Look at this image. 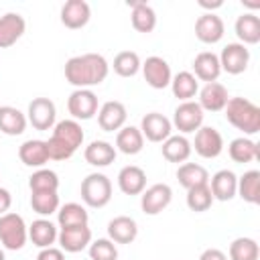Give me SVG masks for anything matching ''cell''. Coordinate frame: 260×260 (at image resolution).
<instances>
[{"instance_id": "cell-1", "label": "cell", "mask_w": 260, "mask_h": 260, "mask_svg": "<svg viewBox=\"0 0 260 260\" xmlns=\"http://www.w3.org/2000/svg\"><path fill=\"white\" fill-rule=\"evenodd\" d=\"M110 73V65L104 55L83 53L67 59L65 63V79L75 89H89L91 85H100Z\"/></svg>"}, {"instance_id": "cell-2", "label": "cell", "mask_w": 260, "mask_h": 260, "mask_svg": "<svg viewBox=\"0 0 260 260\" xmlns=\"http://www.w3.org/2000/svg\"><path fill=\"white\" fill-rule=\"evenodd\" d=\"M223 112L225 120L244 134L252 136L260 130V108L248 98H230Z\"/></svg>"}, {"instance_id": "cell-3", "label": "cell", "mask_w": 260, "mask_h": 260, "mask_svg": "<svg viewBox=\"0 0 260 260\" xmlns=\"http://www.w3.org/2000/svg\"><path fill=\"white\" fill-rule=\"evenodd\" d=\"M79 193L87 207H106L112 199V181L104 173H89L81 181Z\"/></svg>"}, {"instance_id": "cell-4", "label": "cell", "mask_w": 260, "mask_h": 260, "mask_svg": "<svg viewBox=\"0 0 260 260\" xmlns=\"http://www.w3.org/2000/svg\"><path fill=\"white\" fill-rule=\"evenodd\" d=\"M28 240V225L24 223L22 215L18 213H4L0 215V244L6 250H20Z\"/></svg>"}, {"instance_id": "cell-5", "label": "cell", "mask_w": 260, "mask_h": 260, "mask_svg": "<svg viewBox=\"0 0 260 260\" xmlns=\"http://www.w3.org/2000/svg\"><path fill=\"white\" fill-rule=\"evenodd\" d=\"M203 110L197 102H181L173 112V126L185 136L191 132H197L203 126Z\"/></svg>"}, {"instance_id": "cell-6", "label": "cell", "mask_w": 260, "mask_h": 260, "mask_svg": "<svg viewBox=\"0 0 260 260\" xmlns=\"http://www.w3.org/2000/svg\"><path fill=\"white\" fill-rule=\"evenodd\" d=\"M57 118V108L53 104V100L49 98H35L30 104H28V110H26V122L35 128V130H53V126L57 124L55 122Z\"/></svg>"}, {"instance_id": "cell-7", "label": "cell", "mask_w": 260, "mask_h": 260, "mask_svg": "<svg viewBox=\"0 0 260 260\" xmlns=\"http://www.w3.org/2000/svg\"><path fill=\"white\" fill-rule=\"evenodd\" d=\"M173 201V189L167 183L150 185L140 193V209L146 215H158L162 209H167Z\"/></svg>"}, {"instance_id": "cell-8", "label": "cell", "mask_w": 260, "mask_h": 260, "mask_svg": "<svg viewBox=\"0 0 260 260\" xmlns=\"http://www.w3.org/2000/svg\"><path fill=\"white\" fill-rule=\"evenodd\" d=\"M217 57H219L221 71H225L230 75L244 73L248 69V63H250V51L242 43H228Z\"/></svg>"}, {"instance_id": "cell-9", "label": "cell", "mask_w": 260, "mask_h": 260, "mask_svg": "<svg viewBox=\"0 0 260 260\" xmlns=\"http://www.w3.org/2000/svg\"><path fill=\"white\" fill-rule=\"evenodd\" d=\"M142 69V75H144V81L152 87V89H165L171 85V79H173V73H171V65L158 57V55H152V57H146V61L140 65Z\"/></svg>"}, {"instance_id": "cell-10", "label": "cell", "mask_w": 260, "mask_h": 260, "mask_svg": "<svg viewBox=\"0 0 260 260\" xmlns=\"http://www.w3.org/2000/svg\"><path fill=\"white\" fill-rule=\"evenodd\" d=\"M67 110L73 120H91L98 114V95L91 89H75L67 98Z\"/></svg>"}, {"instance_id": "cell-11", "label": "cell", "mask_w": 260, "mask_h": 260, "mask_svg": "<svg viewBox=\"0 0 260 260\" xmlns=\"http://www.w3.org/2000/svg\"><path fill=\"white\" fill-rule=\"evenodd\" d=\"M191 148H195V152L201 158H215L223 150V138H221V134H219L217 128H213V126H201L195 132V140H193Z\"/></svg>"}, {"instance_id": "cell-12", "label": "cell", "mask_w": 260, "mask_h": 260, "mask_svg": "<svg viewBox=\"0 0 260 260\" xmlns=\"http://www.w3.org/2000/svg\"><path fill=\"white\" fill-rule=\"evenodd\" d=\"M140 132L150 142H165L173 134L171 120L160 112H148L140 120Z\"/></svg>"}, {"instance_id": "cell-13", "label": "cell", "mask_w": 260, "mask_h": 260, "mask_svg": "<svg viewBox=\"0 0 260 260\" xmlns=\"http://www.w3.org/2000/svg\"><path fill=\"white\" fill-rule=\"evenodd\" d=\"M57 242L61 246L63 252L69 254H77L81 250H85L91 244V230L89 225H71V228H61Z\"/></svg>"}, {"instance_id": "cell-14", "label": "cell", "mask_w": 260, "mask_h": 260, "mask_svg": "<svg viewBox=\"0 0 260 260\" xmlns=\"http://www.w3.org/2000/svg\"><path fill=\"white\" fill-rule=\"evenodd\" d=\"M126 118H128L126 106L122 102H116V100L102 104L98 110V124L104 132H118L120 128H124Z\"/></svg>"}, {"instance_id": "cell-15", "label": "cell", "mask_w": 260, "mask_h": 260, "mask_svg": "<svg viewBox=\"0 0 260 260\" xmlns=\"http://www.w3.org/2000/svg\"><path fill=\"white\" fill-rule=\"evenodd\" d=\"M223 30H225L223 20L215 12H205L195 20V37L205 45L219 43L223 37Z\"/></svg>"}, {"instance_id": "cell-16", "label": "cell", "mask_w": 260, "mask_h": 260, "mask_svg": "<svg viewBox=\"0 0 260 260\" xmlns=\"http://www.w3.org/2000/svg\"><path fill=\"white\" fill-rule=\"evenodd\" d=\"M91 18V8L85 0H67L61 6V22L63 26L77 30L83 28Z\"/></svg>"}, {"instance_id": "cell-17", "label": "cell", "mask_w": 260, "mask_h": 260, "mask_svg": "<svg viewBox=\"0 0 260 260\" xmlns=\"http://www.w3.org/2000/svg\"><path fill=\"white\" fill-rule=\"evenodd\" d=\"M209 191L213 195V201H232L236 197L238 191V177L234 171L230 169H221L217 171L211 179H209Z\"/></svg>"}, {"instance_id": "cell-18", "label": "cell", "mask_w": 260, "mask_h": 260, "mask_svg": "<svg viewBox=\"0 0 260 260\" xmlns=\"http://www.w3.org/2000/svg\"><path fill=\"white\" fill-rule=\"evenodd\" d=\"M26 30V22L18 12H6L0 16V49L12 47Z\"/></svg>"}, {"instance_id": "cell-19", "label": "cell", "mask_w": 260, "mask_h": 260, "mask_svg": "<svg viewBox=\"0 0 260 260\" xmlns=\"http://www.w3.org/2000/svg\"><path fill=\"white\" fill-rule=\"evenodd\" d=\"M199 106L203 112H221L230 100L228 95V89L219 83V81H211V83H205L199 91Z\"/></svg>"}, {"instance_id": "cell-20", "label": "cell", "mask_w": 260, "mask_h": 260, "mask_svg": "<svg viewBox=\"0 0 260 260\" xmlns=\"http://www.w3.org/2000/svg\"><path fill=\"white\" fill-rule=\"evenodd\" d=\"M18 158L22 165L30 169H43L45 162H49V152H47V142L39 138L24 140L18 146Z\"/></svg>"}, {"instance_id": "cell-21", "label": "cell", "mask_w": 260, "mask_h": 260, "mask_svg": "<svg viewBox=\"0 0 260 260\" xmlns=\"http://www.w3.org/2000/svg\"><path fill=\"white\" fill-rule=\"evenodd\" d=\"M138 236V223L130 215H116L108 221V238L114 244H132Z\"/></svg>"}, {"instance_id": "cell-22", "label": "cell", "mask_w": 260, "mask_h": 260, "mask_svg": "<svg viewBox=\"0 0 260 260\" xmlns=\"http://www.w3.org/2000/svg\"><path fill=\"white\" fill-rule=\"evenodd\" d=\"M219 73H221V67H219V57L215 53L201 51L193 59V75L197 81H205V83L217 81Z\"/></svg>"}, {"instance_id": "cell-23", "label": "cell", "mask_w": 260, "mask_h": 260, "mask_svg": "<svg viewBox=\"0 0 260 260\" xmlns=\"http://www.w3.org/2000/svg\"><path fill=\"white\" fill-rule=\"evenodd\" d=\"M118 187L124 195H140L146 189V173L136 165H126L118 173Z\"/></svg>"}, {"instance_id": "cell-24", "label": "cell", "mask_w": 260, "mask_h": 260, "mask_svg": "<svg viewBox=\"0 0 260 260\" xmlns=\"http://www.w3.org/2000/svg\"><path fill=\"white\" fill-rule=\"evenodd\" d=\"M57 236H59L57 225L47 217H39L28 225V240L41 250L51 248L57 242Z\"/></svg>"}, {"instance_id": "cell-25", "label": "cell", "mask_w": 260, "mask_h": 260, "mask_svg": "<svg viewBox=\"0 0 260 260\" xmlns=\"http://www.w3.org/2000/svg\"><path fill=\"white\" fill-rule=\"evenodd\" d=\"M162 146H160V150H162V156L169 160V162H185L189 156H191V152H193V148H191V142H189V138L187 136H183V134H171L165 142H160Z\"/></svg>"}, {"instance_id": "cell-26", "label": "cell", "mask_w": 260, "mask_h": 260, "mask_svg": "<svg viewBox=\"0 0 260 260\" xmlns=\"http://www.w3.org/2000/svg\"><path fill=\"white\" fill-rule=\"evenodd\" d=\"M234 30H236V35L244 47L256 45L260 41V18L254 12H244L236 18Z\"/></svg>"}, {"instance_id": "cell-27", "label": "cell", "mask_w": 260, "mask_h": 260, "mask_svg": "<svg viewBox=\"0 0 260 260\" xmlns=\"http://www.w3.org/2000/svg\"><path fill=\"white\" fill-rule=\"evenodd\" d=\"M85 162H89L91 167H108L116 160V146L106 142V140H93L85 146L83 150Z\"/></svg>"}, {"instance_id": "cell-28", "label": "cell", "mask_w": 260, "mask_h": 260, "mask_svg": "<svg viewBox=\"0 0 260 260\" xmlns=\"http://www.w3.org/2000/svg\"><path fill=\"white\" fill-rule=\"evenodd\" d=\"M26 116L14 106H0V132L6 136H20L26 130Z\"/></svg>"}, {"instance_id": "cell-29", "label": "cell", "mask_w": 260, "mask_h": 260, "mask_svg": "<svg viewBox=\"0 0 260 260\" xmlns=\"http://www.w3.org/2000/svg\"><path fill=\"white\" fill-rule=\"evenodd\" d=\"M116 148L122 154H128V156L138 154L144 148V136H142L140 128H136V126L120 128L118 134H116Z\"/></svg>"}, {"instance_id": "cell-30", "label": "cell", "mask_w": 260, "mask_h": 260, "mask_svg": "<svg viewBox=\"0 0 260 260\" xmlns=\"http://www.w3.org/2000/svg\"><path fill=\"white\" fill-rule=\"evenodd\" d=\"M51 136H55V138H59V140H63L67 146H71L73 150H77L81 144H83V138H85V134H83V128H81V124L77 122V120H61V122H57L55 126H53V134Z\"/></svg>"}, {"instance_id": "cell-31", "label": "cell", "mask_w": 260, "mask_h": 260, "mask_svg": "<svg viewBox=\"0 0 260 260\" xmlns=\"http://www.w3.org/2000/svg\"><path fill=\"white\" fill-rule=\"evenodd\" d=\"M132 6V14H130V22L134 26V30L138 32H152L156 26V12L152 10L150 4L146 2H130Z\"/></svg>"}, {"instance_id": "cell-32", "label": "cell", "mask_w": 260, "mask_h": 260, "mask_svg": "<svg viewBox=\"0 0 260 260\" xmlns=\"http://www.w3.org/2000/svg\"><path fill=\"white\" fill-rule=\"evenodd\" d=\"M171 89H173V95L177 100L191 102L199 91V81L195 79V75L191 71H179L171 79Z\"/></svg>"}, {"instance_id": "cell-33", "label": "cell", "mask_w": 260, "mask_h": 260, "mask_svg": "<svg viewBox=\"0 0 260 260\" xmlns=\"http://www.w3.org/2000/svg\"><path fill=\"white\" fill-rule=\"evenodd\" d=\"M228 154L234 162H240V165H246V162H252L260 156L258 152V144L254 140H250L248 136H240V138H234L228 146Z\"/></svg>"}, {"instance_id": "cell-34", "label": "cell", "mask_w": 260, "mask_h": 260, "mask_svg": "<svg viewBox=\"0 0 260 260\" xmlns=\"http://www.w3.org/2000/svg\"><path fill=\"white\" fill-rule=\"evenodd\" d=\"M177 179L185 189H193L199 185H207L209 183V173L205 167L197 165V162H183L177 169Z\"/></svg>"}, {"instance_id": "cell-35", "label": "cell", "mask_w": 260, "mask_h": 260, "mask_svg": "<svg viewBox=\"0 0 260 260\" xmlns=\"http://www.w3.org/2000/svg\"><path fill=\"white\" fill-rule=\"evenodd\" d=\"M236 195H240L246 203L256 205L260 201V171L252 169V171H246L242 177H238Z\"/></svg>"}, {"instance_id": "cell-36", "label": "cell", "mask_w": 260, "mask_h": 260, "mask_svg": "<svg viewBox=\"0 0 260 260\" xmlns=\"http://www.w3.org/2000/svg\"><path fill=\"white\" fill-rule=\"evenodd\" d=\"M87 209L81 203H65L57 209V223L59 228H71V225H87Z\"/></svg>"}, {"instance_id": "cell-37", "label": "cell", "mask_w": 260, "mask_h": 260, "mask_svg": "<svg viewBox=\"0 0 260 260\" xmlns=\"http://www.w3.org/2000/svg\"><path fill=\"white\" fill-rule=\"evenodd\" d=\"M30 207L41 217L57 213V209H59V195H57V191H32L30 193Z\"/></svg>"}, {"instance_id": "cell-38", "label": "cell", "mask_w": 260, "mask_h": 260, "mask_svg": "<svg viewBox=\"0 0 260 260\" xmlns=\"http://www.w3.org/2000/svg\"><path fill=\"white\" fill-rule=\"evenodd\" d=\"M140 57L134 51H120L112 63L114 73H118L120 77H134L140 71Z\"/></svg>"}, {"instance_id": "cell-39", "label": "cell", "mask_w": 260, "mask_h": 260, "mask_svg": "<svg viewBox=\"0 0 260 260\" xmlns=\"http://www.w3.org/2000/svg\"><path fill=\"white\" fill-rule=\"evenodd\" d=\"M260 248L254 238H236L230 244V260H258Z\"/></svg>"}, {"instance_id": "cell-40", "label": "cell", "mask_w": 260, "mask_h": 260, "mask_svg": "<svg viewBox=\"0 0 260 260\" xmlns=\"http://www.w3.org/2000/svg\"><path fill=\"white\" fill-rule=\"evenodd\" d=\"M28 187H30V193L32 191H57L59 189V177L55 171L43 167V169H37L28 177Z\"/></svg>"}, {"instance_id": "cell-41", "label": "cell", "mask_w": 260, "mask_h": 260, "mask_svg": "<svg viewBox=\"0 0 260 260\" xmlns=\"http://www.w3.org/2000/svg\"><path fill=\"white\" fill-rule=\"evenodd\" d=\"M187 207L195 213H201V211H207L213 203V195L209 191V185H199V187H193V189H187Z\"/></svg>"}, {"instance_id": "cell-42", "label": "cell", "mask_w": 260, "mask_h": 260, "mask_svg": "<svg viewBox=\"0 0 260 260\" xmlns=\"http://www.w3.org/2000/svg\"><path fill=\"white\" fill-rule=\"evenodd\" d=\"M89 260H118V248L110 238H98L87 246Z\"/></svg>"}, {"instance_id": "cell-43", "label": "cell", "mask_w": 260, "mask_h": 260, "mask_svg": "<svg viewBox=\"0 0 260 260\" xmlns=\"http://www.w3.org/2000/svg\"><path fill=\"white\" fill-rule=\"evenodd\" d=\"M45 142H47L49 160H67V158H71V156L75 154V150H73L71 146H67L63 140H59V138H55V136H51V138L45 140Z\"/></svg>"}, {"instance_id": "cell-44", "label": "cell", "mask_w": 260, "mask_h": 260, "mask_svg": "<svg viewBox=\"0 0 260 260\" xmlns=\"http://www.w3.org/2000/svg\"><path fill=\"white\" fill-rule=\"evenodd\" d=\"M37 260H65V254H63L61 248L51 246V248H43V250L37 254Z\"/></svg>"}, {"instance_id": "cell-45", "label": "cell", "mask_w": 260, "mask_h": 260, "mask_svg": "<svg viewBox=\"0 0 260 260\" xmlns=\"http://www.w3.org/2000/svg\"><path fill=\"white\" fill-rule=\"evenodd\" d=\"M10 205H12V195H10V191L4 189V187H0V215L8 213Z\"/></svg>"}, {"instance_id": "cell-46", "label": "cell", "mask_w": 260, "mask_h": 260, "mask_svg": "<svg viewBox=\"0 0 260 260\" xmlns=\"http://www.w3.org/2000/svg\"><path fill=\"white\" fill-rule=\"evenodd\" d=\"M199 260H228V256L217 248H207V250L201 252Z\"/></svg>"}, {"instance_id": "cell-47", "label": "cell", "mask_w": 260, "mask_h": 260, "mask_svg": "<svg viewBox=\"0 0 260 260\" xmlns=\"http://www.w3.org/2000/svg\"><path fill=\"white\" fill-rule=\"evenodd\" d=\"M223 2L221 0H215V2H207V0H199V6L201 8H207V10H213V8H219Z\"/></svg>"}, {"instance_id": "cell-48", "label": "cell", "mask_w": 260, "mask_h": 260, "mask_svg": "<svg viewBox=\"0 0 260 260\" xmlns=\"http://www.w3.org/2000/svg\"><path fill=\"white\" fill-rule=\"evenodd\" d=\"M0 260H6V256H4V250L0 248Z\"/></svg>"}]
</instances>
